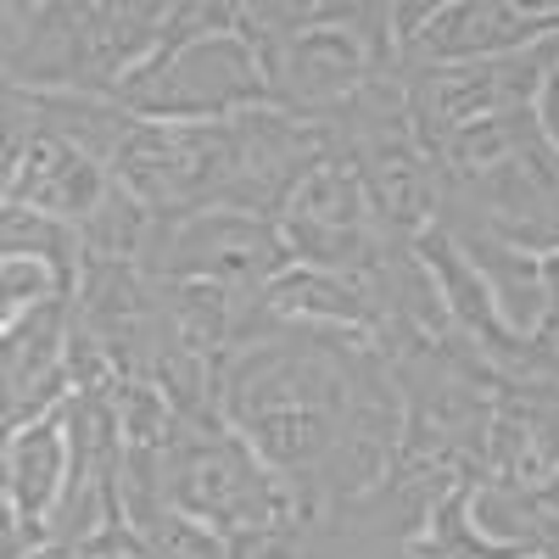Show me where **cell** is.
<instances>
[{"label": "cell", "instance_id": "obj_1", "mask_svg": "<svg viewBox=\"0 0 559 559\" xmlns=\"http://www.w3.org/2000/svg\"><path fill=\"white\" fill-rule=\"evenodd\" d=\"M336 17L342 12H331V23H302L286 51L263 57V68L274 73V96L297 107V118H313L319 107L347 102L369 79V62H376L364 23H336Z\"/></svg>", "mask_w": 559, "mask_h": 559}, {"label": "cell", "instance_id": "obj_2", "mask_svg": "<svg viewBox=\"0 0 559 559\" xmlns=\"http://www.w3.org/2000/svg\"><path fill=\"white\" fill-rule=\"evenodd\" d=\"M286 258V247H274V229L247 218V213H229V207H207L202 218H191L168 241L163 269L174 280H197V286H213L224 297H236Z\"/></svg>", "mask_w": 559, "mask_h": 559}, {"label": "cell", "instance_id": "obj_3", "mask_svg": "<svg viewBox=\"0 0 559 559\" xmlns=\"http://www.w3.org/2000/svg\"><path fill=\"white\" fill-rule=\"evenodd\" d=\"M7 191H12V202L23 197L28 207H45L57 218H90L107 202V179H102L96 157H84L68 134H34L23 152L12 146Z\"/></svg>", "mask_w": 559, "mask_h": 559}, {"label": "cell", "instance_id": "obj_4", "mask_svg": "<svg viewBox=\"0 0 559 559\" xmlns=\"http://www.w3.org/2000/svg\"><path fill=\"white\" fill-rule=\"evenodd\" d=\"M73 419V408H62L51 426H39V431H23V437H12V503L23 509L28 521H45V509H57L62 498H68V437H62V426Z\"/></svg>", "mask_w": 559, "mask_h": 559}, {"label": "cell", "instance_id": "obj_5", "mask_svg": "<svg viewBox=\"0 0 559 559\" xmlns=\"http://www.w3.org/2000/svg\"><path fill=\"white\" fill-rule=\"evenodd\" d=\"M548 23H559V17L554 12H515V7H448L419 51H431V57L503 51V45H521L537 28H548Z\"/></svg>", "mask_w": 559, "mask_h": 559}, {"label": "cell", "instance_id": "obj_6", "mask_svg": "<svg viewBox=\"0 0 559 559\" xmlns=\"http://www.w3.org/2000/svg\"><path fill=\"white\" fill-rule=\"evenodd\" d=\"M548 134L559 146V62H554V79H548Z\"/></svg>", "mask_w": 559, "mask_h": 559}]
</instances>
